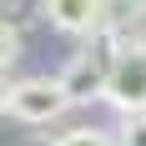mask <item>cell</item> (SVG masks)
Masks as SVG:
<instances>
[{"mask_svg":"<svg viewBox=\"0 0 146 146\" xmlns=\"http://www.w3.org/2000/svg\"><path fill=\"white\" fill-rule=\"evenodd\" d=\"M116 50L121 40L111 30H96L71 60H66V71H60V86L71 96V106H86V101H101L106 96V81H111V66H116Z\"/></svg>","mask_w":146,"mask_h":146,"instance_id":"obj_1","label":"cell"},{"mask_svg":"<svg viewBox=\"0 0 146 146\" xmlns=\"http://www.w3.org/2000/svg\"><path fill=\"white\" fill-rule=\"evenodd\" d=\"M106 101L116 106L121 116L146 111V40H121L111 81H106Z\"/></svg>","mask_w":146,"mask_h":146,"instance_id":"obj_2","label":"cell"},{"mask_svg":"<svg viewBox=\"0 0 146 146\" xmlns=\"http://www.w3.org/2000/svg\"><path fill=\"white\" fill-rule=\"evenodd\" d=\"M66 106H71V96L60 86V76H30V81L10 86V116L25 126H50V121H60Z\"/></svg>","mask_w":146,"mask_h":146,"instance_id":"obj_3","label":"cell"},{"mask_svg":"<svg viewBox=\"0 0 146 146\" xmlns=\"http://www.w3.org/2000/svg\"><path fill=\"white\" fill-rule=\"evenodd\" d=\"M40 10L66 35H96V30H106V0H40Z\"/></svg>","mask_w":146,"mask_h":146,"instance_id":"obj_4","label":"cell"},{"mask_svg":"<svg viewBox=\"0 0 146 146\" xmlns=\"http://www.w3.org/2000/svg\"><path fill=\"white\" fill-rule=\"evenodd\" d=\"M50 146H116V136H111V131H96V126H76V131L56 136Z\"/></svg>","mask_w":146,"mask_h":146,"instance_id":"obj_5","label":"cell"},{"mask_svg":"<svg viewBox=\"0 0 146 146\" xmlns=\"http://www.w3.org/2000/svg\"><path fill=\"white\" fill-rule=\"evenodd\" d=\"M116 146H146V111L121 116V126H116Z\"/></svg>","mask_w":146,"mask_h":146,"instance_id":"obj_6","label":"cell"},{"mask_svg":"<svg viewBox=\"0 0 146 146\" xmlns=\"http://www.w3.org/2000/svg\"><path fill=\"white\" fill-rule=\"evenodd\" d=\"M15 56H20V30H15V20H0V76L15 66Z\"/></svg>","mask_w":146,"mask_h":146,"instance_id":"obj_7","label":"cell"},{"mask_svg":"<svg viewBox=\"0 0 146 146\" xmlns=\"http://www.w3.org/2000/svg\"><path fill=\"white\" fill-rule=\"evenodd\" d=\"M10 111V86H0V116Z\"/></svg>","mask_w":146,"mask_h":146,"instance_id":"obj_8","label":"cell"},{"mask_svg":"<svg viewBox=\"0 0 146 146\" xmlns=\"http://www.w3.org/2000/svg\"><path fill=\"white\" fill-rule=\"evenodd\" d=\"M131 5H141V10H146V0H131Z\"/></svg>","mask_w":146,"mask_h":146,"instance_id":"obj_9","label":"cell"}]
</instances>
